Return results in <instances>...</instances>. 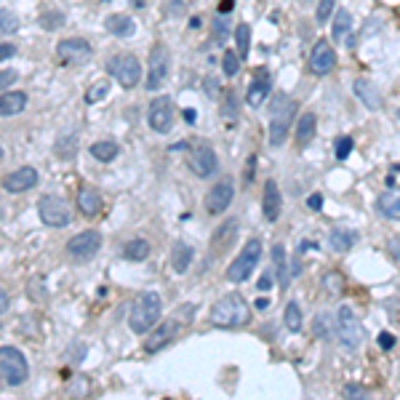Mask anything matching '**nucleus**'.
<instances>
[{
	"instance_id": "f257e3e1",
	"label": "nucleus",
	"mask_w": 400,
	"mask_h": 400,
	"mask_svg": "<svg viewBox=\"0 0 400 400\" xmlns=\"http://www.w3.org/2000/svg\"><path fill=\"white\" fill-rule=\"evenodd\" d=\"M251 320V307L248 301L243 299L240 294H227L221 297L211 312H208V323L217 326V328H240Z\"/></svg>"
},
{
	"instance_id": "f03ea898",
	"label": "nucleus",
	"mask_w": 400,
	"mask_h": 400,
	"mask_svg": "<svg viewBox=\"0 0 400 400\" xmlns=\"http://www.w3.org/2000/svg\"><path fill=\"white\" fill-rule=\"evenodd\" d=\"M163 312V301H160L158 291H141L139 297L131 304V312H128V326L134 334H147L155 323L160 320Z\"/></svg>"
},
{
	"instance_id": "7ed1b4c3",
	"label": "nucleus",
	"mask_w": 400,
	"mask_h": 400,
	"mask_svg": "<svg viewBox=\"0 0 400 400\" xmlns=\"http://www.w3.org/2000/svg\"><path fill=\"white\" fill-rule=\"evenodd\" d=\"M294 118H297V101L288 99L286 94H275L272 104H270V141H272V147L286 144Z\"/></svg>"
},
{
	"instance_id": "20e7f679",
	"label": "nucleus",
	"mask_w": 400,
	"mask_h": 400,
	"mask_svg": "<svg viewBox=\"0 0 400 400\" xmlns=\"http://www.w3.org/2000/svg\"><path fill=\"white\" fill-rule=\"evenodd\" d=\"M30 377L27 358L17 347H0V381L8 387H19Z\"/></svg>"
},
{
	"instance_id": "39448f33",
	"label": "nucleus",
	"mask_w": 400,
	"mask_h": 400,
	"mask_svg": "<svg viewBox=\"0 0 400 400\" xmlns=\"http://www.w3.org/2000/svg\"><path fill=\"white\" fill-rule=\"evenodd\" d=\"M261 259V240H248L243 248H240V254L235 259L230 261V270H227V280L230 283H243V280H248L251 275V270L259 264Z\"/></svg>"
},
{
	"instance_id": "423d86ee",
	"label": "nucleus",
	"mask_w": 400,
	"mask_h": 400,
	"mask_svg": "<svg viewBox=\"0 0 400 400\" xmlns=\"http://www.w3.org/2000/svg\"><path fill=\"white\" fill-rule=\"evenodd\" d=\"M187 168H190L195 177H200V179L214 177V174H217V168H219L217 152H214L206 141L192 139V144H190V152H187Z\"/></svg>"
},
{
	"instance_id": "0eeeda50",
	"label": "nucleus",
	"mask_w": 400,
	"mask_h": 400,
	"mask_svg": "<svg viewBox=\"0 0 400 400\" xmlns=\"http://www.w3.org/2000/svg\"><path fill=\"white\" fill-rule=\"evenodd\" d=\"M107 70L123 88H134L141 80V64L134 54H115L107 64Z\"/></svg>"
},
{
	"instance_id": "6e6552de",
	"label": "nucleus",
	"mask_w": 400,
	"mask_h": 400,
	"mask_svg": "<svg viewBox=\"0 0 400 400\" xmlns=\"http://www.w3.org/2000/svg\"><path fill=\"white\" fill-rule=\"evenodd\" d=\"M38 214L46 227H67L72 219L67 200L59 198V195H43L38 200Z\"/></svg>"
},
{
	"instance_id": "1a4fd4ad",
	"label": "nucleus",
	"mask_w": 400,
	"mask_h": 400,
	"mask_svg": "<svg viewBox=\"0 0 400 400\" xmlns=\"http://www.w3.org/2000/svg\"><path fill=\"white\" fill-rule=\"evenodd\" d=\"M334 328H337V337L347 350H355L360 341H363V326L358 323L355 312L350 307H339L337 310V318H334Z\"/></svg>"
},
{
	"instance_id": "9d476101",
	"label": "nucleus",
	"mask_w": 400,
	"mask_h": 400,
	"mask_svg": "<svg viewBox=\"0 0 400 400\" xmlns=\"http://www.w3.org/2000/svg\"><path fill=\"white\" fill-rule=\"evenodd\" d=\"M168 67H171V61H168V48L158 43V46L152 48V54H150V67H147L144 88H147V91H158V88H163V83L168 78Z\"/></svg>"
},
{
	"instance_id": "9b49d317",
	"label": "nucleus",
	"mask_w": 400,
	"mask_h": 400,
	"mask_svg": "<svg viewBox=\"0 0 400 400\" xmlns=\"http://www.w3.org/2000/svg\"><path fill=\"white\" fill-rule=\"evenodd\" d=\"M99 248H101V235L97 230H86V232H80V235L67 240V254L75 261L94 259L99 254Z\"/></svg>"
},
{
	"instance_id": "f8f14e48",
	"label": "nucleus",
	"mask_w": 400,
	"mask_h": 400,
	"mask_svg": "<svg viewBox=\"0 0 400 400\" xmlns=\"http://www.w3.org/2000/svg\"><path fill=\"white\" fill-rule=\"evenodd\" d=\"M147 120H150V128L155 134H168L174 128V101L168 97H158V99L150 101V112H147Z\"/></svg>"
},
{
	"instance_id": "ddd939ff",
	"label": "nucleus",
	"mask_w": 400,
	"mask_h": 400,
	"mask_svg": "<svg viewBox=\"0 0 400 400\" xmlns=\"http://www.w3.org/2000/svg\"><path fill=\"white\" fill-rule=\"evenodd\" d=\"M232 198H235V187H232V181L230 179L217 181V184L208 190V195H206V211H208L211 217H219V214H224V211L230 208Z\"/></svg>"
},
{
	"instance_id": "4468645a",
	"label": "nucleus",
	"mask_w": 400,
	"mask_h": 400,
	"mask_svg": "<svg viewBox=\"0 0 400 400\" xmlns=\"http://www.w3.org/2000/svg\"><path fill=\"white\" fill-rule=\"evenodd\" d=\"M177 334H179V323H177V320L160 323L152 334H147V339H144V352H147V355L160 352L166 344H171V341L177 339Z\"/></svg>"
},
{
	"instance_id": "2eb2a0df",
	"label": "nucleus",
	"mask_w": 400,
	"mask_h": 400,
	"mask_svg": "<svg viewBox=\"0 0 400 400\" xmlns=\"http://www.w3.org/2000/svg\"><path fill=\"white\" fill-rule=\"evenodd\" d=\"M57 57L67 64H80L91 57V43L83 38H67V40H59L57 46Z\"/></svg>"
},
{
	"instance_id": "dca6fc26",
	"label": "nucleus",
	"mask_w": 400,
	"mask_h": 400,
	"mask_svg": "<svg viewBox=\"0 0 400 400\" xmlns=\"http://www.w3.org/2000/svg\"><path fill=\"white\" fill-rule=\"evenodd\" d=\"M310 67H312L315 75H328V72H334V67H337V54H334V48H331L328 40H318V43H315V48H312V54H310Z\"/></svg>"
},
{
	"instance_id": "f3484780",
	"label": "nucleus",
	"mask_w": 400,
	"mask_h": 400,
	"mask_svg": "<svg viewBox=\"0 0 400 400\" xmlns=\"http://www.w3.org/2000/svg\"><path fill=\"white\" fill-rule=\"evenodd\" d=\"M38 184V171L32 166H21L17 171H11L6 179H3V187L6 192H27Z\"/></svg>"
},
{
	"instance_id": "a211bd4d",
	"label": "nucleus",
	"mask_w": 400,
	"mask_h": 400,
	"mask_svg": "<svg viewBox=\"0 0 400 400\" xmlns=\"http://www.w3.org/2000/svg\"><path fill=\"white\" fill-rule=\"evenodd\" d=\"M270 94H272V80L267 78V72H259L257 78L251 80L248 91H246V104L257 110V107L264 104V99H270Z\"/></svg>"
},
{
	"instance_id": "6ab92c4d",
	"label": "nucleus",
	"mask_w": 400,
	"mask_h": 400,
	"mask_svg": "<svg viewBox=\"0 0 400 400\" xmlns=\"http://www.w3.org/2000/svg\"><path fill=\"white\" fill-rule=\"evenodd\" d=\"M261 211L267 221H278L280 211H283V198H280V187L275 181L264 184V198H261Z\"/></svg>"
},
{
	"instance_id": "aec40b11",
	"label": "nucleus",
	"mask_w": 400,
	"mask_h": 400,
	"mask_svg": "<svg viewBox=\"0 0 400 400\" xmlns=\"http://www.w3.org/2000/svg\"><path fill=\"white\" fill-rule=\"evenodd\" d=\"M78 208H80V214H86V217H97V214H101L104 200H101L99 190L91 187V184L80 187L78 190Z\"/></svg>"
},
{
	"instance_id": "412c9836",
	"label": "nucleus",
	"mask_w": 400,
	"mask_h": 400,
	"mask_svg": "<svg viewBox=\"0 0 400 400\" xmlns=\"http://www.w3.org/2000/svg\"><path fill=\"white\" fill-rule=\"evenodd\" d=\"M238 230H240L238 219H230V221H224V224H219L217 232H214V238H211V248H214L217 254L227 251V248L235 243V238H238Z\"/></svg>"
},
{
	"instance_id": "4be33fe9",
	"label": "nucleus",
	"mask_w": 400,
	"mask_h": 400,
	"mask_svg": "<svg viewBox=\"0 0 400 400\" xmlns=\"http://www.w3.org/2000/svg\"><path fill=\"white\" fill-rule=\"evenodd\" d=\"M104 27H107V32L112 38H134L137 35V21L131 19L128 14H112V17H107Z\"/></svg>"
},
{
	"instance_id": "5701e85b",
	"label": "nucleus",
	"mask_w": 400,
	"mask_h": 400,
	"mask_svg": "<svg viewBox=\"0 0 400 400\" xmlns=\"http://www.w3.org/2000/svg\"><path fill=\"white\" fill-rule=\"evenodd\" d=\"M352 91H355V97H358L368 110H379L381 107V94L379 88L371 83L368 78H358L352 83Z\"/></svg>"
},
{
	"instance_id": "b1692460",
	"label": "nucleus",
	"mask_w": 400,
	"mask_h": 400,
	"mask_svg": "<svg viewBox=\"0 0 400 400\" xmlns=\"http://www.w3.org/2000/svg\"><path fill=\"white\" fill-rule=\"evenodd\" d=\"M24 107H27V94L24 91H6V94H0V118L19 115Z\"/></svg>"
},
{
	"instance_id": "393cba45",
	"label": "nucleus",
	"mask_w": 400,
	"mask_h": 400,
	"mask_svg": "<svg viewBox=\"0 0 400 400\" xmlns=\"http://www.w3.org/2000/svg\"><path fill=\"white\" fill-rule=\"evenodd\" d=\"M192 259H195L192 246H187V243L177 240V243H174V248H171V267H174V270L181 275V272H187V270H190Z\"/></svg>"
},
{
	"instance_id": "a878e982",
	"label": "nucleus",
	"mask_w": 400,
	"mask_h": 400,
	"mask_svg": "<svg viewBox=\"0 0 400 400\" xmlns=\"http://www.w3.org/2000/svg\"><path fill=\"white\" fill-rule=\"evenodd\" d=\"M377 208H379L381 217H387V219H400V190L381 192L379 200H377Z\"/></svg>"
},
{
	"instance_id": "bb28decb",
	"label": "nucleus",
	"mask_w": 400,
	"mask_h": 400,
	"mask_svg": "<svg viewBox=\"0 0 400 400\" xmlns=\"http://www.w3.org/2000/svg\"><path fill=\"white\" fill-rule=\"evenodd\" d=\"M272 270H275V278H278L280 288H288V261H286V246L275 243L272 246Z\"/></svg>"
},
{
	"instance_id": "cd10ccee",
	"label": "nucleus",
	"mask_w": 400,
	"mask_h": 400,
	"mask_svg": "<svg viewBox=\"0 0 400 400\" xmlns=\"http://www.w3.org/2000/svg\"><path fill=\"white\" fill-rule=\"evenodd\" d=\"M355 240H358V232L355 230H347V227H337L328 235V243H331L334 251H350L355 246Z\"/></svg>"
},
{
	"instance_id": "c85d7f7f",
	"label": "nucleus",
	"mask_w": 400,
	"mask_h": 400,
	"mask_svg": "<svg viewBox=\"0 0 400 400\" xmlns=\"http://www.w3.org/2000/svg\"><path fill=\"white\" fill-rule=\"evenodd\" d=\"M315 128H318V118L312 115V112H304L297 123V141H299L301 147H307L312 137H315Z\"/></svg>"
},
{
	"instance_id": "c756f323",
	"label": "nucleus",
	"mask_w": 400,
	"mask_h": 400,
	"mask_svg": "<svg viewBox=\"0 0 400 400\" xmlns=\"http://www.w3.org/2000/svg\"><path fill=\"white\" fill-rule=\"evenodd\" d=\"M150 243L147 240H141V238H134V240H128L126 246H123V257L128 261H144L147 257H150Z\"/></svg>"
},
{
	"instance_id": "7c9ffc66",
	"label": "nucleus",
	"mask_w": 400,
	"mask_h": 400,
	"mask_svg": "<svg viewBox=\"0 0 400 400\" xmlns=\"http://www.w3.org/2000/svg\"><path fill=\"white\" fill-rule=\"evenodd\" d=\"M118 152H120V147L112 139L94 141V144H91V155L99 160V163H110V160H115L118 158Z\"/></svg>"
},
{
	"instance_id": "2f4dec72",
	"label": "nucleus",
	"mask_w": 400,
	"mask_h": 400,
	"mask_svg": "<svg viewBox=\"0 0 400 400\" xmlns=\"http://www.w3.org/2000/svg\"><path fill=\"white\" fill-rule=\"evenodd\" d=\"M235 43H238V57L240 59H246L248 51H251V27H248L246 21L235 27Z\"/></svg>"
},
{
	"instance_id": "473e14b6",
	"label": "nucleus",
	"mask_w": 400,
	"mask_h": 400,
	"mask_svg": "<svg viewBox=\"0 0 400 400\" xmlns=\"http://www.w3.org/2000/svg\"><path fill=\"white\" fill-rule=\"evenodd\" d=\"M350 27H352V14H350L347 8H339V11H337V19H334V27H331L334 38H344V35L350 32Z\"/></svg>"
},
{
	"instance_id": "72a5a7b5",
	"label": "nucleus",
	"mask_w": 400,
	"mask_h": 400,
	"mask_svg": "<svg viewBox=\"0 0 400 400\" xmlns=\"http://www.w3.org/2000/svg\"><path fill=\"white\" fill-rule=\"evenodd\" d=\"M286 328H288L291 334L301 331V310L297 301H288V304H286Z\"/></svg>"
},
{
	"instance_id": "f704fd0d",
	"label": "nucleus",
	"mask_w": 400,
	"mask_h": 400,
	"mask_svg": "<svg viewBox=\"0 0 400 400\" xmlns=\"http://www.w3.org/2000/svg\"><path fill=\"white\" fill-rule=\"evenodd\" d=\"M240 61L243 59H240L235 51H227V54L221 57V72H224L227 78H235L240 72Z\"/></svg>"
},
{
	"instance_id": "c9c22d12",
	"label": "nucleus",
	"mask_w": 400,
	"mask_h": 400,
	"mask_svg": "<svg viewBox=\"0 0 400 400\" xmlns=\"http://www.w3.org/2000/svg\"><path fill=\"white\" fill-rule=\"evenodd\" d=\"M238 97L230 91L227 97H224V104H221V118L227 120V123H235L238 120Z\"/></svg>"
},
{
	"instance_id": "e433bc0d",
	"label": "nucleus",
	"mask_w": 400,
	"mask_h": 400,
	"mask_svg": "<svg viewBox=\"0 0 400 400\" xmlns=\"http://www.w3.org/2000/svg\"><path fill=\"white\" fill-rule=\"evenodd\" d=\"M17 30H19V19H17V14L0 8V35H14Z\"/></svg>"
},
{
	"instance_id": "4c0bfd02",
	"label": "nucleus",
	"mask_w": 400,
	"mask_h": 400,
	"mask_svg": "<svg viewBox=\"0 0 400 400\" xmlns=\"http://www.w3.org/2000/svg\"><path fill=\"white\" fill-rule=\"evenodd\" d=\"M107 94H110V83H107V80H97V83L86 91V101H88V104H97V101H101Z\"/></svg>"
},
{
	"instance_id": "58836bf2",
	"label": "nucleus",
	"mask_w": 400,
	"mask_h": 400,
	"mask_svg": "<svg viewBox=\"0 0 400 400\" xmlns=\"http://www.w3.org/2000/svg\"><path fill=\"white\" fill-rule=\"evenodd\" d=\"M323 286H326L328 294H341V291H344V278H341L339 272H328V275L323 278Z\"/></svg>"
},
{
	"instance_id": "ea45409f",
	"label": "nucleus",
	"mask_w": 400,
	"mask_h": 400,
	"mask_svg": "<svg viewBox=\"0 0 400 400\" xmlns=\"http://www.w3.org/2000/svg\"><path fill=\"white\" fill-rule=\"evenodd\" d=\"M352 144H355V141L350 139V137H339V139H337V144H334V155H337V160H347V158H350V152H352Z\"/></svg>"
},
{
	"instance_id": "a19ab883",
	"label": "nucleus",
	"mask_w": 400,
	"mask_h": 400,
	"mask_svg": "<svg viewBox=\"0 0 400 400\" xmlns=\"http://www.w3.org/2000/svg\"><path fill=\"white\" fill-rule=\"evenodd\" d=\"M40 24H43L46 30H59L61 24H64V17H61L59 11H48V14L40 17Z\"/></svg>"
},
{
	"instance_id": "79ce46f5",
	"label": "nucleus",
	"mask_w": 400,
	"mask_h": 400,
	"mask_svg": "<svg viewBox=\"0 0 400 400\" xmlns=\"http://www.w3.org/2000/svg\"><path fill=\"white\" fill-rule=\"evenodd\" d=\"M224 40H227V19L224 14H219L214 19V43H224Z\"/></svg>"
},
{
	"instance_id": "37998d69",
	"label": "nucleus",
	"mask_w": 400,
	"mask_h": 400,
	"mask_svg": "<svg viewBox=\"0 0 400 400\" xmlns=\"http://www.w3.org/2000/svg\"><path fill=\"white\" fill-rule=\"evenodd\" d=\"M184 6H187V0H163V14L179 17L181 11H184Z\"/></svg>"
},
{
	"instance_id": "c03bdc74",
	"label": "nucleus",
	"mask_w": 400,
	"mask_h": 400,
	"mask_svg": "<svg viewBox=\"0 0 400 400\" xmlns=\"http://www.w3.org/2000/svg\"><path fill=\"white\" fill-rule=\"evenodd\" d=\"M334 8H337V3L334 0H320L318 3V21L323 24V21H328V17L334 14Z\"/></svg>"
},
{
	"instance_id": "a18cd8bd",
	"label": "nucleus",
	"mask_w": 400,
	"mask_h": 400,
	"mask_svg": "<svg viewBox=\"0 0 400 400\" xmlns=\"http://www.w3.org/2000/svg\"><path fill=\"white\" fill-rule=\"evenodd\" d=\"M54 150H57V155H59V158H70V155H72V150H75V139H72V137H67V139H61Z\"/></svg>"
},
{
	"instance_id": "49530a36",
	"label": "nucleus",
	"mask_w": 400,
	"mask_h": 400,
	"mask_svg": "<svg viewBox=\"0 0 400 400\" xmlns=\"http://www.w3.org/2000/svg\"><path fill=\"white\" fill-rule=\"evenodd\" d=\"M275 270H272V267H270V270H264V272H261V278H259V283H257V288H259V291H270V286H272V283H275Z\"/></svg>"
},
{
	"instance_id": "de8ad7c7",
	"label": "nucleus",
	"mask_w": 400,
	"mask_h": 400,
	"mask_svg": "<svg viewBox=\"0 0 400 400\" xmlns=\"http://www.w3.org/2000/svg\"><path fill=\"white\" fill-rule=\"evenodd\" d=\"M254 174H257V158L251 155V158L246 160V171H243V181H246V187H251V181H254Z\"/></svg>"
},
{
	"instance_id": "09e8293b",
	"label": "nucleus",
	"mask_w": 400,
	"mask_h": 400,
	"mask_svg": "<svg viewBox=\"0 0 400 400\" xmlns=\"http://www.w3.org/2000/svg\"><path fill=\"white\" fill-rule=\"evenodd\" d=\"M17 78H19V75H17V70H0V91H3V88H8V86H11Z\"/></svg>"
},
{
	"instance_id": "8fccbe9b",
	"label": "nucleus",
	"mask_w": 400,
	"mask_h": 400,
	"mask_svg": "<svg viewBox=\"0 0 400 400\" xmlns=\"http://www.w3.org/2000/svg\"><path fill=\"white\" fill-rule=\"evenodd\" d=\"M17 57V46L14 43H0V61Z\"/></svg>"
},
{
	"instance_id": "3c124183",
	"label": "nucleus",
	"mask_w": 400,
	"mask_h": 400,
	"mask_svg": "<svg viewBox=\"0 0 400 400\" xmlns=\"http://www.w3.org/2000/svg\"><path fill=\"white\" fill-rule=\"evenodd\" d=\"M344 395H350V398H355V395H358V398H366L368 392H366V387H358V384H347V387H344Z\"/></svg>"
},
{
	"instance_id": "603ef678",
	"label": "nucleus",
	"mask_w": 400,
	"mask_h": 400,
	"mask_svg": "<svg viewBox=\"0 0 400 400\" xmlns=\"http://www.w3.org/2000/svg\"><path fill=\"white\" fill-rule=\"evenodd\" d=\"M307 208H310V211H320V208H323V195H320V192L310 195V198H307Z\"/></svg>"
},
{
	"instance_id": "864d4df0",
	"label": "nucleus",
	"mask_w": 400,
	"mask_h": 400,
	"mask_svg": "<svg viewBox=\"0 0 400 400\" xmlns=\"http://www.w3.org/2000/svg\"><path fill=\"white\" fill-rule=\"evenodd\" d=\"M379 344H381V347H384V350H390V347H392V344H395V337H392V334H387V331H384V334H381V337H379Z\"/></svg>"
},
{
	"instance_id": "5fc2aeb1",
	"label": "nucleus",
	"mask_w": 400,
	"mask_h": 400,
	"mask_svg": "<svg viewBox=\"0 0 400 400\" xmlns=\"http://www.w3.org/2000/svg\"><path fill=\"white\" fill-rule=\"evenodd\" d=\"M8 304H11V299H8V294L6 291H0V315L8 310Z\"/></svg>"
},
{
	"instance_id": "6e6d98bb",
	"label": "nucleus",
	"mask_w": 400,
	"mask_h": 400,
	"mask_svg": "<svg viewBox=\"0 0 400 400\" xmlns=\"http://www.w3.org/2000/svg\"><path fill=\"white\" fill-rule=\"evenodd\" d=\"M390 248H392V257L400 261V240L398 238H392L390 240Z\"/></svg>"
},
{
	"instance_id": "4d7b16f0",
	"label": "nucleus",
	"mask_w": 400,
	"mask_h": 400,
	"mask_svg": "<svg viewBox=\"0 0 400 400\" xmlns=\"http://www.w3.org/2000/svg\"><path fill=\"white\" fill-rule=\"evenodd\" d=\"M232 6H235V0H221L219 14H230V11H232Z\"/></svg>"
},
{
	"instance_id": "13d9d810",
	"label": "nucleus",
	"mask_w": 400,
	"mask_h": 400,
	"mask_svg": "<svg viewBox=\"0 0 400 400\" xmlns=\"http://www.w3.org/2000/svg\"><path fill=\"white\" fill-rule=\"evenodd\" d=\"M184 120L187 123H195V110H184Z\"/></svg>"
},
{
	"instance_id": "bf43d9fd",
	"label": "nucleus",
	"mask_w": 400,
	"mask_h": 400,
	"mask_svg": "<svg viewBox=\"0 0 400 400\" xmlns=\"http://www.w3.org/2000/svg\"><path fill=\"white\" fill-rule=\"evenodd\" d=\"M270 307V301L267 299H257V310H267Z\"/></svg>"
},
{
	"instance_id": "052dcab7",
	"label": "nucleus",
	"mask_w": 400,
	"mask_h": 400,
	"mask_svg": "<svg viewBox=\"0 0 400 400\" xmlns=\"http://www.w3.org/2000/svg\"><path fill=\"white\" fill-rule=\"evenodd\" d=\"M0 219H3V211H0Z\"/></svg>"
},
{
	"instance_id": "680f3d73",
	"label": "nucleus",
	"mask_w": 400,
	"mask_h": 400,
	"mask_svg": "<svg viewBox=\"0 0 400 400\" xmlns=\"http://www.w3.org/2000/svg\"><path fill=\"white\" fill-rule=\"evenodd\" d=\"M0 155H3V150H0Z\"/></svg>"
},
{
	"instance_id": "e2e57ef3",
	"label": "nucleus",
	"mask_w": 400,
	"mask_h": 400,
	"mask_svg": "<svg viewBox=\"0 0 400 400\" xmlns=\"http://www.w3.org/2000/svg\"><path fill=\"white\" fill-rule=\"evenodd\" d=\"M398 115H400V110H398Z\"/></svg>"
}]
</instances>
